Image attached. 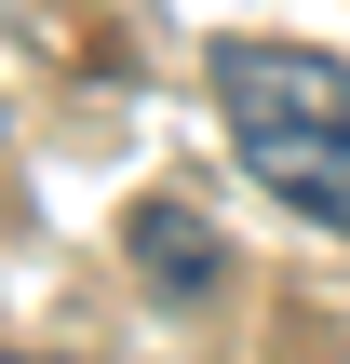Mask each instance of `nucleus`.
<instances>
[{"label":"nucleus","instance_id":"1","mask_svg":"<svg viewBox=\"0 0 350 364\" xmlns=\"http://www.w3.org/2000/svg\"><path fill=\"white\" fill-rule=\"evenodd\" d=\"M216 108H229V149L350 243V68L310 41H216Z\"/></svg>","mask_w":350,"mask_h":364},{"label":"nucleus","instance_id":"2","mask_svg":"<svg viewBox=\"0 0 350 364\" xmlns=\"http://www.w3.org/2000/svg\"><path fill=\"white\" fill-rule=\"evenodd\" d=\"M135 257H148L162 297H216V230L189 203H135Z\"/></svg>","mask_w":350,"mask_h":364},{"label":"nucleus","instance_id":"3","mask_svg":"<svg viewBox=\"0 0 350 364\" xmlns=\"http://www.w3.org/2000/svg\"><path fill=\"white\" fill-rule=\"evenodd\" d=\"M0 364H40V351H0Z\"/></svg>","mask_w":350,"mask_h":364}]
</instances>
